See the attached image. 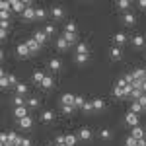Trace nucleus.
Listing matches in <instances>:
<instances>
[{
  "label": "nucleus",
  "mask_w": 146,
  "mask_h": 146,
  "mask_svg": "<svg viewBox=\"0 0 146 146\" xmlns=\"http://www.w3.org/2000/svg\"><path fill=\"white\" fill-rule=\"evenodd\" d=\"M92 136H94V133H92L88 127H82L78 133V140H82V142H88V140H92Z\"/></svg>",
  "instance_id": "f257e3e1"
},
{
  "label": "nucleus",
  "mask_w": 146,
  "mask_h": 146,
  "mask_svg": "<svg viewBox=\"0 0 146 146\" xmlns=\"http://www.w3.org/2000/svg\"><path fill=\"white\" fill-rule=\"evenodd\" d=\"M125 123L129 125V127H138V115L133 111H129L125 115Z\"/></svg>",
  "instance_id": "f03ea898"
},
{
  "label": "nucleus",
  "mask_w": 146,
  "mask_h": 146,
  "mask_svg": "<svg viewBox=\"0 0 146 146\" xmlns=\"http://www.w3.org/2000/svg\"><path fill=\"white\" fill-rule=\"evenodd\" d=\"M33 39H35V41H37L41 47H43L47 41H49V35H47L43 29H39V31H35V33H33Z\"/></svg>",
  "instance_id": "7ed1b4c3"
},
{
  "label": "nucleus",
  "mask_w": 146,
  "mask_h": 146,
  "mask_svg": "<svg viewBox=\"0 0 146 146\" xmlns=\"http://www.w3.org/2000/svg\"><path fill=\"white\" fill-rule=\"evenodd\" d=\"M16 53H18V56H22V58H25V56L31 55L29 47L25 45V43H18V47H16Z\"/></svg>",
  "instance_id": "20e7f679"
},
{
  "label": "nucleus",
  "mask_w": 146,
  "mask_h": 146,
  "mask_svg": "<svg viewBox=\"0 0 146 146\" xmlns=\"http://www.w3.org/2000/svg\"><path fill=\"white\" fill-rule=\"evenodd\" d=\"M27 111H29V107L27 105H22V107H14V117L20 121L23 117H27Z\"/></svg>",
  "instance_id": "39448f33"
},
{
  "label": "nucleus",
  "mask_w": 146,
  "mask_h": 146,
  "mask_svg": "<svg viewBox=\"0 0 146 146\" xmlns=\"http://www.w3.org/2000/svg\"><path fill=\"white\" fill-rule=\"evenodd\" d=\"M113 43H115V47H121L127 43V33H123V31H119V33L113 35Z\"/></svg>",
  "instance_id": "423d86ee"
},
{
  "label": "nucleus",
  "mask_w": 146,
  "mask_h": 146,
  "mask_svg": "<svg viewBox=\"0 0 146 146\" xmlns=\"http://www.w3.org/2000/svg\"><path fill=\"white\" fill-rule=\"evenodd\" d=\"M23 10H25V2L23 0H12V12L23 14Z\"/></svg>",
  "instance_id": "0eeeda50"
},
{
  "label": "nucleus",
  "mask_w": 146,
  "mask_h": 146,
  "mask_svg": "<svg viewBox=\"0 0 146 146\" xmlns=\"http://www.w3.org/2000/svg\"><path fill=\"white\" fill-rule=\"evenodd\" d=\"M74 98H76L74 94H64V96L60 98V105H62V107H64V105H72V107H74Z\"/></svg>",
  "instance_id": "6e6552de"
},
{
  "label": "nucleus",
  "mask_w": 146,
  "mask_h": 146,
  "mask_svg": "<svg viewBox=\"0 0 146 146\" xmlns=\"http://www.w3.org/2000/svg\"><path fill=\"white\" fill-rule=\"evenodd\" d=\"M127 86H129V84H127ZM127 86H119V84H117V86L113 88V94H115L117 98H129V94H127V90H125Z\"/></svg>",
  "instance_id": "1a4fd4ad"
},
{
  "label": "nucleus",
  "mask_w": 146,
  "mask_h": 146,
  "mask_svg": "<svg viewBox=\"0 0 146 146\" xmlns=\"http://www.w3.org/2000/svg\"><path fill=\"white\" fill-rule=\"evenodd\" d=\"M92 105H94V111H103L105 109V101L101 98H94L92 100Z\"/></svg>",
  "instance_id": "9d476101"
},
{
  "label": "nucleus",
  "mask_w": 146,
  "mask_h": 146,
  "mask_svg": "<svg viewBox=\"0 0 146 146\" xmlns=\"http://www.w3.org/2000/svg\"><path fill=\"white\" fill-rule=\"evenodd\" d=\"M18 127H22V129H31V127H33V119L27 115V117H23V119L18 121Z\"/></svg>",
  "instance_id": "9b49d317"
},
{
  "label": "nucleus",
  "mask_w": 146,
  "mask_h": 146,
  "mask_svg": "<svg viewBox=\"0 0 146 146\" xmlns=\"http://www.w3.org/2000/svg\"><path fill=\"white\" fill-rule=\"evenodd\" d=\"M51 16H53L55 20H62V18H64V10H62L60 6H53V8H51Z\"/></svg>",
  "instance_id": "f8f14e48"
},
{
  "label": "nucleus",
  "mask_w": 146,
  "mask_h": 146,
  "mask_svg": "<svg viewBox=\"0 0 146 146\" xmlns=\"http://www.w3.org/2000/svg\"><path fill=\"white\" fill-rule=\"evenodd\" d=\"M144 43H146V39H144V35H142V33H136L135 37H133V45H135L136 49L144 47Z\"/></svg>",
  "instance_id": "ddd939ff"
},
{
  "label": "nucleus",
  "mask_w": 146,
  "mask_h": 146,
  "mask_svg": "<svg viewBox=\"0 0 146 146\" xmlns=\"http://www.w3.org/2000/svg\"><path fill=\"white\" fill-rule=\"evenodd\" d=\"M109 56H111L113 60H119V58L123 56V51H121V47H111V49H109Z\"/></svg>",
  "instance_id": "4468645a"
},
{
  "label": "nucleus",
  "mask_w": 146,
  "mask_h": 146,
  "mask_svg": "<svg viewBox=\"0 0 146 146\" xmlns=\"http://www.w3.org/2000/svg\"><path fill=\"white\" fill-rule=\"evenodd\" d=\"M131 136H135L136 140H142V138H144V129H142V127H133Z\"/></svg>",
  "instance_id": "2eb2a0df"
},
{
  "label": "nucleus",
  "mask_w": 146,
  "mask_h": 146,
  "mask_svg": "<svg viewBox=\"0 0 146 146\" xmlns=\"http://www.w3.org/2000/svg\"><path fill=\"white\" fill-rule=\"evenodd\" d=\"M25 45L29 47V51H31V53H37V51H39V49H41V45H39V43H37V41H35L33 37H29V39H27V41H25Z\"/></svg>",
  "instance_id": "dca6fc26"
},
{
  "label": "nucleus",
  "mask_w": 146,
  "mask_h": 146,
  "mask_svg": "<svg viewBox=\"0 0 146 146\" xmlns=\"http://www.w3.org/2000/svg\"><path fill=\"white\" fill-rule=\"evenodd\" d=\"M62 68V62L58 60V58H51L49 60V70H53V72H58Z\"/></svg>",
  "instance_id": "f3484780"
},
{
  "label": "nucleus",
  "mask_w": 146,
  "mask_h": 146,
  "mask_svg": "<svg viewBox=\"0 0 146 146\" xmlns=\"http://www.w3.org/2000/svg\"><path fill=\"white\" fill-rule=\"evenodd\" d=\"M41 121H43V123H53V121H55V113L49 111V109L43 111V113H41Z\"/></svg>",
  "instance_id": "a211bd4d"
},
{
  "label": "nucleus",
  "mask_w": 146,
  "mask_h": 146,
  "mask_svg": "<svg viewBox=\"0 0 146 146\" xmlns=\"http://www.w3.org/2000/svg\"><path fill=\"white\" fill-rule=\"evenodd\" d=\"M135 22H136L135 14H131V12H125V16H123V23H125V25H135Z\"/></svg>",
  "instance_id": "6ab92c4d"
},
{
  "label": "nucleus",
  "mask_w": 146,
  "mask_h": 146,
  "mask_svg": "<svg viewBox=\"0 0 146 146\" xmlns=\"http://www.w3.org/2000/svg\"><path fill=\"white\" fill-rule=\"evenodd\" d=\"M31 80H33L35 84H39V86H41V82L45 80V72H43V70H35L33 76H31Z\"/></svg>",
  "instance_id": "aec40b11"
},
{
  "label": "nucleus",
  "mask_w": 146,
  "mask_h": 146,
  "mask_svg": "<svg viewBox=\"0 0 146 146\" xmlns=\"http://www.w3.org/2000/svg\"><path fill=\"white\" fill-rule=\"evenodd\" d=\"M12 103H14V107H22V105H27L25 98H23V96H18V94L12 98Z\"/></svg>",
  "instance_id": "412c9836"
},
{
  "label": "nucleus",
  "mask_w": 146,
  "mask_h": 146,
  "mask_svg": "<svg viewBox=\"0 0 146 146\" xmlns=\"http://www.w3.org/2000/svg\"><path fill=\"white\" fill-rule=\"evenodd\" d=\"M76 55H90V47L86 43H78L76 45Z\"/></svg>",
  "instance_id": "4be33fe9"
},
{
  "label": "nucleus",
  "mask_w": 146,
  "mask_h": 146,
  "mask_svg": "<svg viewBox=\"0 0 146 146\" xmlns=\"http://www.w3.org/2000/svg\"><path fill=\"white\" fill-rule=\"evenodd\" d=\"M53 86H55V80L51 78V76H45V80L41 82V88H43V90H51Z\"/></svg>",
  "instance_id": "5701e85b"
},
{
  "label": "nucleus",
  "mask_w": 146,
  "mask_h": 146,
  "mask_svg": "<svg viewBox=\"0 0 146 146\" xmlns=\"http://www.w3.org/2000/svg\"><path fill=\"white\" fill-rule=\"evenodd\" d=\"M22 16H23V20H35V8L33 6L31 8H25Z\"/></svg>",
  "instance_id": "b1692460"
},
{
  "label": "nucleus",
  "mask_w": 146,
  "mask_h": 146,
  "mask_svg": "<svg viewBox=\"0 0 146 146\" xmlns=\"http://www.w3.org/2000/svg\"><path fill=\"white\" fill-rule=\"evenodd\" d=\"M56 47H58V49H60V51H64V49H68V47H70V43H68L66 39H64V37H62V35H60V37H58V39H56Z\"/></svg>",
  "instance_id": "393cba45"
},
{
  "label": "nucleus",
  "mask_w": 146,
  "mask_h": 146,
  "mask_svg": "<svg viewBox=\"0 0 146 146\" xmlns=\"http://www.w3.org/2000/svg\"><path fill=\"white\" fill-rule=\"evenodd\" d=\"M0 88H10V82H8V74L6 72H0Z\"/></svg>",
  "instance_id": "a878e982"
},
{
  "label": "nucleus",
  "mask_w": 146,
  "mask_h": 146,
  "mask_svg": "<svg viewBox=\"0 0 146 146\" xmlns=\"http://www.w3.org/2000/svg\"><path fill=\"white\" fill-rule=\"evenodd\" d=\"M66 146H76L78 144V135H66Z\"/></svg>",
  "instance_id": "bb28decb"
},
{
  "label": "nucleus",
  "mask_w": 146,
  "mask_h": 146,
  "mask_svg": "<svg viewBox=\"0 0 146 146\" xmlns=\"http://www.w3.org/2000/svg\"><path fill=\"white\" fill-rule=\"evenodd\" d=\"M27 107H29V109H37V107H39V100H37L35 96L27 98Z\"/></svg>",
  "instance_id": "cd10ccee"
},
{
  "label": "nucleus",
  "mask_w": 146,
  "mask_h": 146,
  "mask_svg": "<svg viewBox=\"0 0 146 146\" xmlns=\"http://www.w3.org/2000/svg\"><path fill=\"white\" fill-rule=\"evenodd\" d=\"M133 76H135V80H144L146 70H144V68H136L135 72H133Z\"/></svg>",
  "instance_id": "c85d7f7f"
},
{
  "label": "nucleus",
  "mask_w": 146,
  "mask_h": 146,
  "mask_svg": "<svg viewBox=\"0 0 146 146\" xmlns=\"http://www.w3.org/2000/svg\"><path fill=\"white\" fill-rule=\"evenodd\" d=\"M84 103H86V100H84L82 96H76V98H74V109H82Z\"/></svg>",
  "instance_id": "c756f323"
},
{
  "label": "nucleus",
  "mask_w": 146,
  "mask_h": 146,
  "mask_svg": "<svg viewBox=\"0 0 146 146\" xmlns=\"http://www.w3.org/2000/svg\"><path fill=\"white\" fill-rule=\"evenodd\" d=\"M117 8H119V10L129 12V8H131V2H129V0H119V2H117Z\"/></svg>",
  "instance_id": "7c9ffc66"
},
{
  "label": "nucleus",
  "mask_w": 146,
  "mask_h": 146,
  "mask_svg": "<svg viewBox=\"0 0 146 146\" xmlns=\"http://www.w3.org/2000/svg\"><path fill=\"white\" fill-rule=\"evenodd\" d=\"M55 146H66V138H64V135H56L55 142H53Z\"/></svg>",
  "instance_id": "2f4dec72"
},
{
  "label": "nucleus",
  "mask_w": 146,
  "mask_h": 146,
  "mask_svg": "<svg viewBox=\"0 0 146 146\" xmlns=\"http://www.w3.org/2000/svg\"><path fill=\"white\" fill-rule=\"evenodd\" d=\"M64 33H76V23L68 22L66 25H64Z\"/></svg>",
  "instance_id": "473e14b6"
},
{
  "label": "nucleus",
  "mask_w": 146,
  "mask_h": 146,
  "mask_svg": "<svg viewBox=\"0 0 146 146\" xmlns=\"http://www.w3.org/2000/svg\"><path fill=\"white\" fill-rule=\"evenodd\" d=\"M16 94H18V96H25V94H27V86H25V84H18V86H16Z\"/></svg>",
  "instance_id": "72a5a7b5"
},
{
  "label": "nucleus",
  "mask_w": 146,
  "mask_h": 146,
  "mask_svg": "<svg viewBox=\"0 0 146 146\" xmlns=\"http://www.w3.org/2000/svg\"><path fill=\"white\" fill-rule=\"evenodd\" d=\"M131 111L138 115V113H140V111H144V109H142V105H140L138 101H133V105H131Z\"/></svg>",
  "instance_id": "f704fd0d"
},
{
  "label": "nucleus",
  "mask_w": 146,
  "mask_h": 146,
  "mask_svg": "<svg viewBox=\"0 0 146 146\" xmlns=\"http://www.w3.org/2000/svg\"><path fill=\"white\" fill-rule=\"evenodd\" d=\"M45 16H47V12L43 8H35V20H43Z\"/></svg>",
  "instance_id": "c9c22d12"
},
{
  "label": "nucleus",
  "mask_w": 146,
  "mask_h": 146,
  "mask_svg": "<svg viewBox=\"0 0 146 146\" xmlns=\"http://www.w3.org/2000/svg\"><path fill=\"white\" fill-rule=\"evenodd\" d=\"M100 136H101V138H103V140H107V138H111V136H113V133H111V131H109V129H101Z\"/></svg>",
  "instance_id": "e433bc0d"
},
{
  "label": "nucleus",
  "mask_w": 146,
  "mask_h": 146,
  "mask_svg": "<svg viewBox=\"0 0 146 146\" xmlns=\"http://www.w3.org/2000/svg\"><path fill=\"white\" fill-rule=\"evenodd\" d=\"M62 37L66 39L70 45H72V43H76V33H62Z\"/></svg>",
  "instance_id": "4c0bfd02"
},
{
  "label": "nucleus",
  "mask_w": 146,
  "mask_h": 146,
  "mask_svg": "<svg viewBox=\"0 0 146 146\" xmlns=\"http://www.w3.org/2000/svg\"><path fill=\"white\" fill-rule=\"evenodd\" d=\"M88 58H90V55H76V62L78 64H86Z\"/></svg>",
  "instance_id": "58836bf2"
},
{
  "label": "nucleus",
  "mask_w": 146,
  "mask_h": 146,
  "mask_svg": "<svg viewBox=\"0 0 146 146\" xmlns=\"http://www.w3.org/2000/svg\"><path fill=\"white\" fill-rule=\"evenodd\" d=\"M43 31H45V33L49 35V37H51V35L55 33L56 29H55V25H53V23H47V25H45V29H43Z\"/></svg>",
  "instance_id": "ea45409f"
},
{
  "label": "nucleus",
  "mask_w": 146,
  "mask_h": 146,
  "mask_svg": "<svg viewBox=\"0 0 146 146\" xmlns=\"http://www.w3.org/2000/svg\"><path fill=\"white\" fill-rule=\"evenodd\" d=\"M8 82H10V88H16L20 82H18V78L14 76V74H8Z\"/></svg>",
  "instance_id": "a19ab883"
},
{
  "label": "nucleus",
  "mask_w": 146,
  "mask_h": 146,
  "mask_svg": "<svg viewBox=\"0 0 146 146\" xmlns=\"http://www.w3.org/2000/svg\"><path fill=\"white\" fill-rule=\"evenodd\" d=\"M82 111H84V113H92V111H94V105H92V101H86V103H84Z\"/></svg>",
  "instance_id": "79ce46f5"
},
{
  "label": "nucleus",
  "mask_w": 146,
  "mask_h": 146,
  "mask_svg": "<svg viewBox=\"0 0 146 146\" xmlns=\"http://www.w3.org/2000/svg\"><path fill=\"white\" fill-rule=\"evenodd\" d=\"M125 142H127V146H138V140H136L135 136H127Z\"/></svg>",
  "instance_id": "37998d69"
},
{
  "label": "nucleus",
  "mask_w": 146,
  "mask_h": 146,
  "mask_svg": "<svg viewBox=\"0 0 146 146\" xmlns=\"http://www.w3.org/2000/svg\"><path fill=\"white\" fill-rule=\"evenodd\" d=\"M140 96H142V92L140 90H135V88H133V92H131V96H129V98H133V100H138V98H140Z\"/></svg>",
  "instance_id": "c03bdc74"
},
{
  "label": "nucleus",
  "mask_w": 146,
  "mask_h": 146,
  "mask_svg": "<svg viewBox=\"0 0 146 146\" xmlns=\"http://www.w3.org/2000/svg\"><path fill=\"white\" fill-rule=\"evenodd\" d=\"M138 103H140V105H142V109H144V105H146V94H142V96H140V98H138Z\"/></svg>",
  "instance_id": "a18cd8bd"
},
{
  "label": "nucleus",
  "mask_w": 146,
  "mask_h": 146,
  "mask_svg": "<svg viewBox=\"0 0 146 146\" xmlns=\"http://www.w3.org/2000/svg\"><path fill=\"white\" fill-rule=\"evenodd\" d=\"M8 27H10V22H0V29H6L8 31Z\"/></svg>",
  "instance_id": "49530a36"
},
{
  "label": "nucleus",
  "mask_w": 146,
  "mask_h": 146,
  "mask_svg": "<svg viewBox=\"0 0 146 146\" xmlns=\"http://www.w3.org/2000/svg\"><path fill=\"white\" fill-rule=\"evenodd\" d=\"M62 111H64V113H72V111H74V107H72V105H64Z\"/></svg>",
  "instance_id": "de8ad7c7"
},
{
  "label": "nucleus",
  "mask_w": 146,
  "mask_h": 146,
  "mask_svg": "<svg viewBox=\"0 0 146 146\" xmlns=\"http://www.w3.org/2000/svg\"><path fill=\"white\" fill-rule=\"evenodd\" d=\"M138 8H140V10H146V0H140V2H138Z\"/></svg>",
  "instance_id": "09e8293b"
},
{
  "label": "nucleus",
  "mask_w": 146,
  "mask_h": 146,
  "mask_svg": "<svg viewBox=\"0 0 146 146\" xmlns=\"http://www.w3.org/2000/svg\"><path fill=\"white\" fill-rule=\"evenodd\" d=\"M22 146H31V140H29V138H23V140H22Z\"/></svg>",
  "instance_id": "8fccbe9b"
},
{
  "label": "nucleus",
  "mask_w": 146,
  "mask_h": 146,
  "mask_svg": "<svg viewBox=\"0 0 146 146\" xmlns=\"http://www.w3.org/2000/svg\"><path fill=\"white\" fill-rule=\"evenodd\" d=\"M6 35H8L6 29H0V39H6Z\"/></svg>",
  "instance_id": "3c124183"
},
{
  "label": "nucleus",
  "mask_w": 146,
  "mask_h": 146,
  "mask_svg": "<svg viewBox=\"0 0 146 146\" xmlns=\"http://www.w3.org/2000/svg\"><path fill=\"white\" fill-rule=\"evenodd\" d=\"M140 90H142V94H146V82H142V88Z\"/></svg>",
  "instance_id": "603ef678"
},
{
  "label": "nucleus",
  "mask_w": 146,
  "mask_h": 146,
  "mask_svg": "<svg viewBox=\"0 0 146 146\" xmlns=\"http://www.w3.org/2000/svg\"><path fill=\"white\" fill-rule=\"evenodd\" d=\"M43 146H55V144H51V142H49V144H43Z\"/></svg>",
  "instance_id": "864d4df0"
},
{
  "label": "nucleus",
  "mask_w": 146,
  "mask_h": 146,
  "mask_svg": "<svg viewBox=\"0 0 146 146\" xmlns=\"http://www.w3.org/2000/svg\"><path fill=\"white\" fill-rule=\"evenodd\" d=\"M144 111H146V105H144Z\"/></svg>",
  "instance_id": "5fc2aeb1"
},
{
  "label": "nucleus",
  "mask_w": 146,
  "mask_h": 146,
  "mask_svg": "<svg viewBox=\"0 0 146 146\" xmlns=\"http://www.w3.org/2000/svg\"><path fill=\"white\" fill-rule=\"evenodd\" d=\"M144 82H146V76H144Z\"/></svg>",
  "instance_id": "6e6d98bb"
},
{
  "label": "nucleus",
  "mask_w": 146,
  "mask_h": 146,
  "mask_svg": "<svg viewBox=\"0 0 146 146\" xmlns=\"http://www.w3.org/2000/svg\"><path fill=\"white\" fill-rule=\"evenodd\" d=\"M6 146H10V144H6Z\"/></svg>",
  "instance_id": "4d7b16f0"
}]
</instances>
